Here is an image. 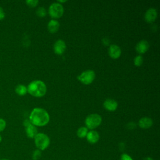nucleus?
I'll return each mask as SVG.
<instances>
[{
	"instance_id": "1",
	"label": "nucleus",
	"mask_w": 160,
	"mask_h": 160,
	"mask_svg": "<svg viewBox=\"0 0 160 160\" xmlns=\"http://www.w3.org/2000/svg\"><path fill=\"white\" fill-rule=\"evenodd\" d=\"M29 120L35 126H44L49 121V115L44 109L36 108L31 111Z\"/></svg>"
},
{
	"instance_id": "2",
	"label": "nucleus",
	"mask_w": 160,
	"mask_h": 160,
	"mask_svg": "<svg viewBox=\"0 0 160 160\" xmlns=\"http://www.w3.org/2000/svg\"><path fill=\"white\" fill-rule=\"evenodd\" d=\"M27 90L28 92H29L31 96L40 98L46 94L47 88L43 81L40 80H34L28 84Z\"/></svg>"
},
{
	"instance_id": "3",
	"label": "nucleus",
	"mask_w": 160,
	"mask_h": 160,
	"mask_svg": "<svg viewBox=\"0 0 160 160\" xmlns=\"http://www.w3.org/2000/svg\"><path fill=\"white\" fill-rule=\"evenodd\" d=\"M34 144L38 149L40 151L45 150L50 144L49 136L42 132L38 133L34 137Z\"/></svg>"
},
{
	"instance_id": "4",
	"label": "nucleus",
	"mask_w": 160,
	"mask_h": 160,
	"mask_svg": "<svg viewBox=\"0 0 160 160\" xmlns=\"http://www.w3.org/2000/svg\"><path fill=\"white\" fill-rule=\"evenodd\" d=\"M101 116L97 113H93L86 117L85 119V124L88 129H94L101 124Z\"/></svg>"
},
{
	"instance_id": "5",
	"label": "nucleus",
	"mask_w": 160,
	"mask_h": 160,
	"mask_svg": "<svg viewBox=\"0 0 160 160\" xmlns=\"http://www.w3.org/2000/svg\"><path fill=\"white\" fill-rule=\"evenodd\" d=\"M49 14L51 17L54 18H59L62 16L64 12V8L62 5L59 2L52 3L48 9Z\"/></svg>"
},
{
	"instance_id": "6",
	"label": "nucleus",
	"mask_w": 160,
	"mask_h": 160,
	"mask_svg": "<svg viewBox=\"0 0 160 160\" xmlns=\"http://www.w3.org/2000/svg\"><path fill=\"white\" fill-rule=\"evenodd\" d=\"M78 79L84 84H91L95 78V72L93 70L88 69L83 71L81 74L77 76Z\"/></svg>"
},
{
	"instance_id": "7",
	"label": "nucleus",
	"mask_w": 160,
	"mask_h": 160,
	"mask_svg": "<svg viewBox=\"0 0 160 160\" xmlns=\"http://www.w3.org/2000/svg\"><path fill=\"white\" fill-rule=\"evenodd\" d=\"M66 43L62 39L57 40L53 46L54 52L58 55H61L63 54L66 50Z\"/></svg>"
},
{
	"instance_id": "8",
	"label": "nucleus",
	"mask_w": 160,
	"mask_h": 160,
	"mask_svg": "<svg viewBox=\"0 0 160 160\" xmlns=\"http://www.w3.org/2000/svg\"><path fill=\"white\" fill-rule=\"evenodd\" d=\"M158 16L157 10L154 8H149L144 14L145 20L148 22H154Z\"/></svg>"
},
{
	"instance_id": "9",
	"label": "nucleus",
	"mask_w": 160,
	"mask_h": 160,
	"mask_svg": "<svg viewBox=\"0 0 160 160\" xmlns=\"http://www.w3.org/2000/svg\"><path fill=\"white\" fill-rule=\"evenodd\" d=\"M149 48V42L144 39L139 41L136 46V51L139 54L145 53Z\"/></svg>"
},
{
	"instance_id": "10",
	"label": "nucleus",
	"mask_w": 160,
	"mask_h": 160,
	"mask_svg": "<svg viewBox=\"0 0 160 160\" xmlns=\"http://www.w3.org/2000/svg\"><path fill=\"white\" fill-rule=\"evenodd\" d=\"M108 53L111 58L113 59H118L121 54V50L119 46L116 44H111L109 47Z\"/></svg>"
},
{
	"instance_id": "11",
	"label": "nucleus",
	"mask_w": 160,
	"mask_h": 160,
	"mask_svg": "<svg viewBox=\"0 0 160 160\" xmlns=\"http://www.w3.org/2000/svg\"><path fill=\"white\" fill-rule=\"evenodd\" d=\"M104 108L109 111H114L118 108V102L113 99H107L103 102Z\"/></svg>"
},
{
	"instance_id": "12",
	"label": "nucleus",
	"mask_w": 160,
	"mask_h": 160,
	"mask_svg": "<svg viewBox=\"0 0 160 160\" xmlns=\"http://www.w3.org/2000/svg\"><path fill=\"white\" fill-rule=\"evenodd\" d=\"M86 137L87 141L91 144H95L99 139V133L94 130H91L89 131Z\"/></svg>"
},
{
	"instance_id": "13",
	"label": "nucleus",
	"mask_w": 160,
	"mask_h": 160,
	"mask_svg": "<svg viewBox=\"0 0 160 160\" xmlns=\"http://www.w3.org/2000/svg\"><path fill=\"white\" fill-rule=\"evenodd\" d=\"M25 131L26 136L29 138H34L36 135L38 133L36 126H34L31 123L25 127Z\"/></svg>"
},
{
	"instance_id": "14",
	"label": "nucleus",
	"mask_w": 160,
	"mask_h": 160,
	"mask_svg": "<svg viewBox=\"0 0 160 160\" xmlns=\"http://www.w3.org/2000/svg\"><path fill=\"white\" fill-rule=\"evenodd\" d=\"M152 120L150 118L144 117L139 119L138 125L142 129H148L152 125Z\"/></svg>"
},
{
	"instance_id": "15",
	"label": "nucleus",
	"mask_w": 160,
	"mask_h": 160,
	"mask_svg": "<svg viewBox=\"0 0 160 160\" xmlns=\"http://www.w3.org/2000/svg\"><path fill=\"white\" fill-rule=\"evenodd\" d=\"M59 22L55 19H51L48 24V29L51 33L56 32L59 28Z\"/></svg>"
},
{
	"instance_id": "16",
	"label": "nucleus",
	"mask_w": 160,
	"mask_h": 160,
	"mask_svg": "<svg viewBox=\"0 0 160 160\" xmlns=\"http://www.w3.org/2000/svg\"><path fill=\"white\" fill-rule=\"evenodd\" d=\"M15 92L19 96H24L27 92V87L23 84H18L15 88Z\"/></svg>"
},
{
	"instance_id": "17",
	"label": "nucleus",
	"mask_w": 160,
	"mask_h": 160,
	"mask_svg": "<svg viewBox=\"0 0 160 160\" xmlns=\"http://www.w3.org/2000/svg\"><path fill=\"white\" fill-rule=\"evenodd\" d=\"M88 132V129L86 127L82 126L77 131V136L80 138H84L86 136Z\"/></svg>"
},
{
	"instance_id": "18",
	"label": "nucleus",
	"mask_w": 160,
	"mask_h": 160,
	"mask_svg": "<svg viewBox=\"0 0 160 160\" xmlns=\"http://www.w3.org/2000/svg\"><path fill=\"white\" fill-rule=\"evenodd\" d=\"M143 63V58L141 55L136 56L134 59V64L136 66H141Z\"/></svg>"
},
{
	"instance_id": "19",
	"label": "nucleus",
	"mask_w": 160,
	"mask_h": 160,
	"mask_svg": "<svg viewBox=\"0 0 160 160\" xmlns=\"http://www.w3.org/2000/svg\"><path fill=\"white\" fill-rule=\"evenodd\" d=\"M36 13L39 17H44V16H46V15L47 14V12H46V10L44 8L39 7L37 9Z\"/></svg>"
},
{
	"instance_id": "20",
	"label": "nucleus",
	"mask_w": 160,
	"mask_h": 160,
	"mask_svg": "<svg viewBox=\"0 0 160 160\" xmlns=\"http://www.w3.org/2000/svg\"><path fill=\"white\" fill-rule=\"evenodd\" d=\"M41 157V151L39 149H36L33 151L32 154V159L33 160H38Z\"/></svg>"
},
{
	"instance_id": "21",
	"label": "nucleus",
	"mask_w": 160,
	"mask_h": 160,
	"mask_svg": "<svg viewBox=\"0 0 160 160\" xmlns=\"http://www.w3.org/2000/svg\"><path fill=\"white\" fill-rule=\"evenodd\" d=\"M38 2H39L38 0H27V1H26V3L27 4V5L31 8L36 7L38 5Z\"/></svg>"
},
{
	"instance_id": "22",
	"label": "nucleus",
	"mask_w": 160,
	"mask_h": 160,
	"mask_svg": "<svg viewBox=\"0 0 160 160\" xmlns=\"http://www.w3.org/2000/svg\"><path fill=\"white\" fill-rule=\"evenodd\" d=\"M6 121L2 118H0V132L3 131L6 128Z\"/></svg>"
},
{
	"instance_id": "23",
	"label": "nucleus",
	"mask_w": 160,
	"mask_h": 160,
	"mask_svg": "<svg viewBox=\"0 0 160 160\" xmlns=\"http://www.w3.org/2000/svg\"><path fill=\"white\" fill-rule=\"evenodd\" d=\"M120 160H133L131 156L126 153H122L120 156Z\"/></svg>"
},
{
	"instance_id": "24",
	"label": "nucleus",
	"mask_w": 160,
	"mask_h": 160,
	"mask_svg": "<svg viewBox=\"0 0 160 160\" xmlns=\"http://www.w3.org/2000/svg\"><path fill=\"white\" fill-rule=\"evenodd\" d=\"M5 18V12L2 7L0 6V20H2Z\"/></svg>"
},
{
	"instance_id": "25",
	"label": "nucleus",
	"mask_w": 160,
	"mask_h": 160,
	"mask_svg": "<svg viewBox=\"0 0 160 160\" xmlns=\"http://www.w3.org/2000/svg\"><path fill=\"white\" fill-rule=\"evenodd\" d=\"M30 124H31V122L29 121V119H26V120H24V121L23 122V124H24V126L25 127L27 126L28 125Z\"/></svg>"
},
{
	"instance_id": "26",
	"label": "nucleus",
	"mask_w": 160,
	"mask_h": 160,
	"mask_svg": "<svg viewBox=\"0 0 160 160\" xmlns=\"http://www.w3.org/2000/svg\"><path fill=\"white\" fill-rule=\"evenodd\" d=\"M143 160H153V159L151 158H150V157H146V158H145Z\"/></svg>"
},
{
	"instance_id": "27",
	"label": "nucleus",
	"mask_w": 160,
	"mask_h": 160,
	"mask_svg": "<svg viewBox=\"0 0 160 160\" xmlns=\"http://www.w3.org/2000/svg\"><path fill=\"white\" fill-rule=\"evenodd\" d=\"M58 2H59H59H66V0H64V1H61V0H58Z\"/></svg>"
},
{
	"instance_id": "28",
	"label": "nucleus",
	"mask_w": 160,
	"mask_h": 160,
	"mask_svg": "<svg viewBox=\"0 0 160 160\" xmlns=\"http://www.w3.org/2000/svg\"><path fill=\"white\" fill-rule=\"evenodd\" d=\"M2 136H1V135L0 134V142L2 141Z\"/></svg>"
},
{
	"instance_id": "29",
	"label": "nucleus",
	"mask_w": 160,
	"mask_h": 160,
	"mask_svg": "<svg viewBox=\"0 0 160 160\" xmlns=\"http://www.w3.org/2000/svg\"><path fill=\"white\" fill-rule=\"evenodd\" d=\"M0 160H9V159H6V158H2V159H1Z\"/></svg>"
}]
</instances>
